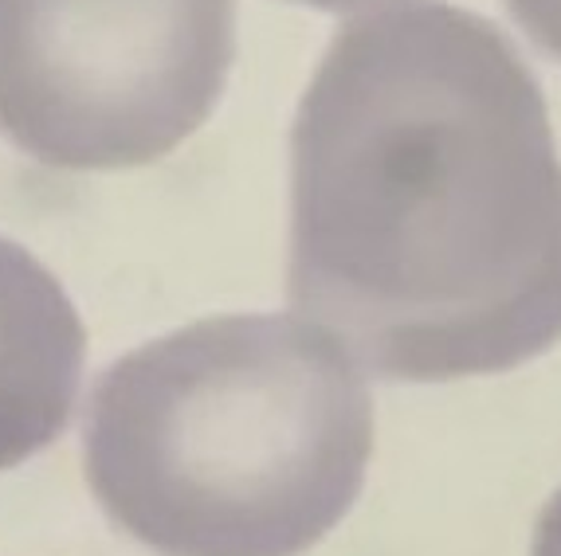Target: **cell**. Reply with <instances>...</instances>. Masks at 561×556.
I'll return each mask as SVG.
<instances>
[{
	"mask_svg": "<svg viewBox=\"0 0 561 556\" xmlns=\"http://www.w3.org/2000/svg\"><path fill=\"white\" fill-rule=\"evenodd\" d=\"M290 306L385 381L506 372L561 341V158L486 16L397 0L327 47L290 130Z\"/></svg>",
	"mask_w": 561,
	"mask_h": 556,
	"instance_id": "cell-1",
	"label": "cell"
},
{
	"mask_svg": "<svg viewBox=\"0 0 561 556\" xmlns=\"http://www.w3.org/2000/svg\"><path fill=\"white\" fill-rule=\"evenodd\" d=\"M374 399L295 314H228L126 352L87 404V483L158 556H299L354 510Z\"/></svg>",
	"mask_w": 561,
	"mask_h": 556,
	"instance_id": "cell-2",
	"label": "cell"
},
{
	"mask_svg": "<svg viewBox=\"0 0 561 556\" xmlns=\"http://www.w3.org/2000/svg\"><path fill=\"white\" fill-rule=\"evenodd\" d=\"M236 59V0H0V134L71 173L165 158Z\"/></svg>",
	"mask_w": 561,
	"mask_h": 556,
	"instance_id": "cell-3",
	"label": "cell"
},
{
	"mask_svg": "<svg viewBox=\"0 0 561 556\" xmlns=\"http://www.w3.org/2000/svg\"><path fill=\"white\" fill-rule=\"evenodd\" d=\"M83 357L87 329L59 278L0 235V471L64 436Z\"/></svg>",
	"mask_w": 561,
	"mask_h": 556,
	"instance_id": "cell-4",
	"label": "cell"
},
{
	"mask_svg": "<svg viewBox=\"0 0 561 556\" xmlns=\"http://www.w3.org/2000/svg\"><path fill=\"white\" fill-rule=\"evenodd\" d=\"M518 28L561 63V0H506Z\"/></svg>",
	"mask_w": 561,
	"mask_h": 556,
	"instance_id": "cell-5",
	"label": "cell"
},
{
	"mask_svg": "<svg viewBox=\"0 0 561 556\" xmlns=\"http://www.w3.org/2000/svg\"><path fill=\"white\" fill-rule=\"evenodd\" d=\"M530 556H561V490L546 501V510L538 513L534 525Z\"/></svg>",
	"mask_w": 561,
	"mask_h": 556,
	"instance_id": "cell-6",
	"label": "cell"
},
{
	"mask_svg": "<svg viewBox=\"0 0 561 556\" xmlns=\"http://www.w3.org/2000/svg\"><path fill=\"white\" fill-rule=\"evenodd\" d=\"M290 4H310L319 12H354L365 9V4H377V0H290Z\"/></svg>",
	"mask_w": 561,
	"mask_h": 556,
	"instance_id": "cell-7",
	"label": "cell"
}]
</instances>
